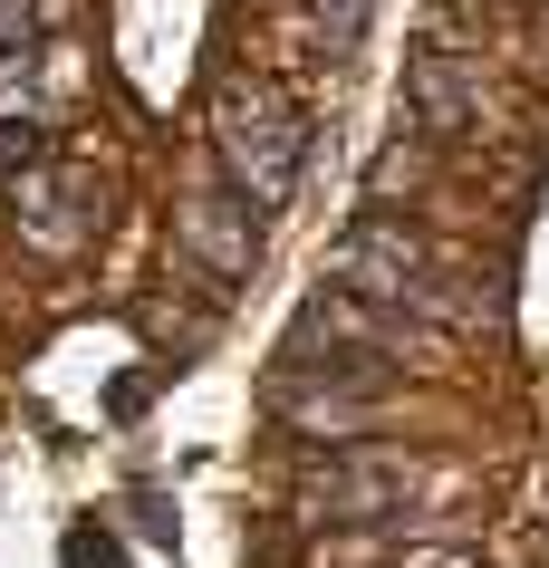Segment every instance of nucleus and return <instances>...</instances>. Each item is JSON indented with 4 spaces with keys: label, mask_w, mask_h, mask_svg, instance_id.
I'll return each instance as SVG.
<instances>
[{
    "label": "nucleus",
    "mask_w": 549,
    "mask_h": 568,
    "mask_svg": "<svg viewBox=\"0 0 549 568\" xmlns=\"http://www.w3.org/2000/svg\"><path fill=\"white\" fill-rule=\"evenodd\" d=\"M213 145H222V164H232V183H242V203L279 212L289 183H299V164H308V125H299V106H289L271 78H232L222 106H213Z\"/></svg>",
    "instance_id": "1"
},
{
    "label": "nucleus",
    "mask_w": 549,
    "mask_h": 568,
    "mask_svg": "<svg viewBox=\"0 0 549 568\" xmlns=\"http://www.w3.org/2000/svg\"><path fill=\"white\" fill-rule=\"evenodd\" d=\"M328 280L347 290V300H386V308H405L415 290H425V241L405 232L396 212H366L347 241H328Z\"/></svg>",
    "instance_id": "2"
},
{
    "label": "nucleus",
    "mask_w": 549,
    "mask_h": 568,
    "mask_svg": "<svg viewBox=\"0 0 549 568\" xmlns=\"http://www.w3.org/2000/svg\"><path fill=\"white\" fill-rule=\"evenodd\" d=\"M405 491H415V463H396V453H347V463H328V473L308 481V510L318 520H386V510H405Z\"/></svg>",
    "instance_id": "3"
},
{
    "label": "nucleus",
    "mask_w": 549,
    "mask_h": 568,
    "mask_svg": "<svg viewBox=\"0 0 549 568\" xmlns=\"http://www.w3.org/2000/svg\"><path fill=\"white\" fill-rule=\"evenodd\" d=\"M405 116H415V135H462V125L482 116L472 68H462L454 49H415V59H405Z\"/></svg>",
    "instance_id": "4"
},
{
    "label": "nucleus",
    "mask_w": 549,
    "mask_h": 568,
    "mask_svg": "<svg viewBox=\"0 0 549 568\" xmlns=\"http://www.w3.org/2000/svg\"><path fill=\"white\" fill-rule=\"evenodd\" d=\"M183 251H193V261L213 270V280H242L251 261H261V222H251L242 203H222V193H203V203H183Z\"/></svg>",
    "instance_id": "5"
},
{
    "label": "nucleus",
    "mask_w": 549,
    "mask_h": 568,
    "mask_svg": "<svg viewBox=\"0 0 549 568\" xmlns=\"http://www.w3.org/2000/svg\"><path fill=\"white\" fill-rule=\"evenodd\" d=\"M59 568H135V559H125L116 530H68L59 539Z\"/></svg>",
    "instance_id": "6"
},
{
    "label": "nucleus",
    "mask_w": 549,
    "mask_h": 568,
    "mask_svg": "<svg viewBox=\"0 0 549 568\" xmlns=\"http://www.w3.org/2000/svg\"><path fill=\"white\" fill-rule=\"evenodd\" d=\"M308 10H318V30H328L337 49H347V39L366 30V0H308Z\"/></svg>",
    "instance_id": "7"
},
{
    "label": "nucleus",
    "mask_w": 549,
    "mask_h": 568,
    "mask_svg": "<svg viewBox=\"0 0 549 568\" xmlns=\"http://www.w3.org/2000/svg\"><path fill=\"white\" fill-rule=\"evenodd\" d=\"M10 164H39V125L30 116H0V174Z\"/></svg>",
    "instance_id": "8"
},
{
    "label": "nucleus",
    "mask_w": 549,
    "mask_h": 568,
    "mask_svg": "<svg viewBox=\"0 0 549 568\" xmlns=\"http://www.w3.org/2000/svg\"><path fill=\"white\" fill-rule=\"evenodd\" d=\"M415 174H425L415 154H376V193H396V183H415Z\"/></svg>",
    "instance_id": "9"
},
{
    "label": "nucleus",
    "mask_w": 549,
    "mask_h": 568,
    "mask_svg": "<svg viewBox=\"0 0 549 568\" xmlns=\"http://www.w3.org/2000/svg\"><path fill=\"white\" fill-rule=\"evenodd\" d=\"M0 49H30V10L20 0H0Z\"/></svg>",
    "instance_id": "10"
}]
</instances>
